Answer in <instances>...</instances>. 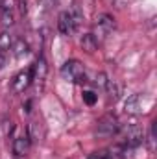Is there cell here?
Instances as JSON below:
<instances>
[{
  "label": "cell",
  "instance_id": "6da1fadb",
  "mask_svg": "<svg viewBox=\"0 0 157 159\" xmlns=\"http://www.w3.org/2000/svg\"><path fill=\"white\" fill-rule=\"evenodd\" d=\"M61 76L70 83H85L87 81V72L78 59H69L61 67Z\"/></svg>",
  "mask_w": 157,
  "mask_h": 159
},
{
  "label": "cell",
  "instance_id": "7a4b0ae2",
  "mask_svg": "<svg viewBox=\"0 0 157 159\" xmlns=\"http://www.w3.org/2000/svg\"><path fill=\"white\" fill-rule=\"evenodd\" d=\"M120 124L115 115H104L96 124V135L100 137H113L115 133H118Z\"/></svg>",
  "mask_w": 157,
  "mask_h": 159
},
{
  "label": "cell",
  "instance_id": "3957f363",
  "mask_svg": "<svg viewBox=\"0 0 157 159\" xmlns=\"http://www.w3.org/2000/svg\"><path fill=\"white\" fill-rule=\"evenodd\" d=\"M79 17L70 13V11H61L59 17H57V30L63 34V35H72L78 28Z\"/></svg>",
  "mask_w": 157,
  "mask_h": 159
},
{
  "label": "cell",
  "instance_id": "277c9868",
  "mask_svg": "<svg viewBox=\"0 0 157 159\" xmlns=\"http://www.w3.org/2000/svg\"><path fill=\"white\" fill-rule=\"evenodd\" d=\"M146 104H148V100H146L144 94H133V96H129V98L126 100L124 109H126V113H129V115H141V113L144 111Z\"/></svg>",
  "mask_w": 157,
  "mask_h": 159
},
{
  "label": "cell",
  "instance_id": "5b68a950",
  "mask_svg": "<svg viewBox=\"0 0 157 159\" xmlns=\"http://www.w3.org/2000/svg\"><path fill=\"white\" fill-rule=\"evenodd\" d=\"M32 80H34L32 69H30V70H20V72L13 78V81H11V91H13V93H24V91L30 87Z\"/></svg>",
  "mask_w": 157,
  "mask_h": 159
},
{
  "label": "cell",
  "instance_id": "8992f818",
  "mask_svg": "<svg viewBox=\"0 0 157 159\" xmlns=\"http://www.w3.org/2000/svg\"><path fill=\"white\" fill-rule=\"evenodd\" d=\"M30 146H32V139L30 135H20L13 141V154L17 157H26L28 152H30Z\"/></svg>",
  "mask_w": 157,
  "mask_h": 159
},
{
  "label": "cell",
  "instance_id": "52a82bcc",
  "mask_svg": "<svg viewBox=\"0 0 157 159\" xmlns=\"http://www.w3.org/2000/svg\"><path fill=\"white\" fill-rule=\"evenodd\" d=\"M142 141H144V135H142V129H141V128L131 126V128L126 131V146L135 148V146L142 144Z\"/></svg>",
  "mask_w": 157,
  "mask_h": 159
},
{
  "label": "cell",
  "instance_id": "ba28073f",
  "mask_svg": "<svg viewBox=\"0 0 157 159\" xmlns=\"http://www.w3.org/2000/svg\"><path fill=\"white\" fill-rule=\"evenodd\" d=\"M113 26H115V22H113V19H111L109 15H100V17L96 19V30L102 34V37H105V35L113 30Z\"/></svg>",
  "mask_w": 157,
  "mask_h": 159
},
{
  "label": "cell",
  "instance_id": "9c48e42d",
  "mask_svg": "<svg viewBox=\"0 0 157 159\" xmlns=\"http://www.w3.org/2000/svg\"><path fill=\"white\" fill-rule=\"evenodd\" d=\"M46 72H48V65H46V59L39 56V59L35 61V65L32 67V76L34 80H44L46 78Z\"/></svg>",
  "mask_w": 157,
  "mask_h": 159
},
{
  "label": "cell",
  "instance_id": "30bf717a",
  "mask_svg": "<svg viewBox=\"0 0 157 159\" xmlns=\"http://www.w3.org/2000/svg\"><path fill=\"white\" fill-rule=\"evenodd\" d=\"M104 87H105V93H107V100L109 102H117L118 98H120V85H118L115 80H107V83Z\"/></svg>",
  "mask_w": 157,
  "mask_h": 159
},
{
  "label": "cell",
  "instance_id": "8fae6325",
  "mask_svg": "<svg viewBox=\"0 0 157 159\" xmlns=\"http://www.w3.org/2000/svg\"><path fill=\"white\" fill-rule=\"evenodd\" d=\"M81 48H83L85 52L92 54V52L98 48V41H96V37H94L92 34H87V35H83V37H81Z\"/></svg>",
  "mask_w": 157,
  "mask_h": 159
},
{
  "label": "cell",
  "instance_id": "7c38bea8",
  "mask_svg": "<svg viewBox=\"0 0 157 159\" xmlns=\"http://www.w3.org/2000/svg\"><path fill=\"white\" fill-rule=\"evenodd\" d=\"M13 54H15V57H22V56H26L30 50H28V43H24V39H19L13 43Z\"/></svg>",
  "mask_w": 157,
  "mask_h": 159
},
{
  "label": "cell",
  "instance_id": "4fadbf2b",
  "mask_svg": "<svg viewBox=\"0 0 157 159\" xmlns=\"http://www.w3.org/2000/svg\"><path fill=\"white\" fill-rule=\"evenodd\" d=\"M11 46H13V37L7 32H2L0 34V52H7Z\"/></svg>",
  "mask_w": 157,
  "mask_h": 159
},
{
  "label": "cell",
  "instance_id": "5bb4252c",
  "mask_svg": "<svg viewBox=\"0 0 157 159\" xmlns=\"http://www.w3.org/2000/svg\"><path fill=\"white\" fill-rule=\"evenodd\" d=\"M2 24H4L6 28L13 24V15H11V11H9V9H6V11H2Z\"/></svg>",
  "mask_w": 157,
  "mask_h": 159
},
{
  "label": "cell",
  "instance_id": "9a60e30c",
  "mask_svg": "<svg viewBox=\"0 0 157 159\" xmlns=\"http://www.w3.org/2000/svg\"><path fill=\"white\" fill-rule=\"evenodd\" d=\"M83 100H85V104L92 106V104L96 102V94H94L92 91H85V93H83Z\"/></svg>",
  "mask_w": 157,
  "mask_h": 159
},
{
  "label": "cell",
  "instance_id": "2e32d148",
  "mask_svg": "<svg viewBox=\"0 0 157 159\" xmlns=\"http://www.w3.org/2000/svg\"><path fill=\"white\" fill-rule=\"evenodd\" d=\"M87 159H111V157H109V154H107V152H104V150H102V152H94V154H91Z\"/></svg>",
  "mask_w": 157,
  "mask_h": 159
},
{
  "label": "cell",
  "instance_id": "e0dca14e",
  "mask_svg": "<svg viewBox=\"0 0 157 159\" xmlns=\"http://www.w3.org/2000/svg\"><path fill=\"white\" fill-rule=\"evenodd\" d=\"M107 83V76L104 74V72H100V74H96V85H100V87H104Z\"/></svg>",
  "mask_w": 157,
  "mask_h": 159
},
{
  "label": "cell",
  "instance_id": "ac0fdd59",
  "mask_svg": "<svg viewBox=\"0 0 157 159\" xmlns=\"http://www.w3.org/2000/svg\"><path fill=\"white\" fill-rule=\"evenodd\" d=\"M19 4H20V13L26 15V11H28V7H26V0H20Z\"/></svg>",
  "mask_w": 157,
  "mask_h": 159
}]
</instances>
